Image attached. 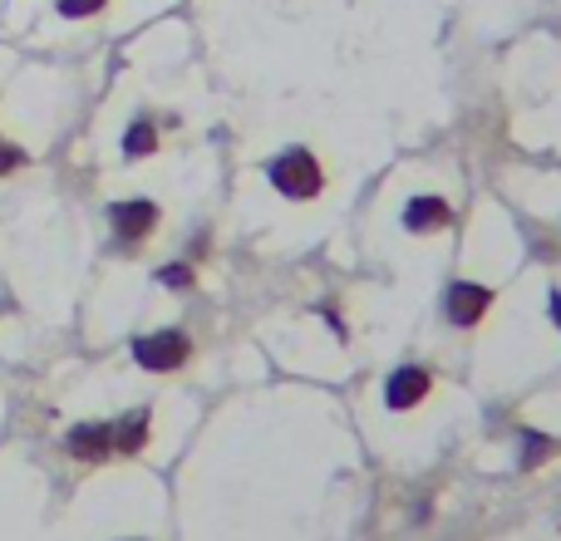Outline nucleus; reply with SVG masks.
Listing matches in <instances>:
<instances>
[{"mask_svg": "<svg viewBox=\"0 0 561 541\" xmlns=\"http://www.w3.org/2000/svg\"><path fill=\"white\" fill-rule=\"evenodd\" d=\"M158 280H163V286H178V290H183V286H193V270H187V266H163V276H158Z\"/></svg>", "mask_w": 561, "mask_h": 541, "instance_id": "11", "label": "nucleus"}, {"mask_svg": "<svg viewBox=\"0 0 561 541\" xmlns=\"http://www.w3.org/2000/svg\"><path fill=\"white\" fill-rule=\"evenodd\" d=\"M69 453H75L79 463H104V458H114V424L69 428Z\"/></svg>", "mask_w": 561, "mask_h": 541, "instance_id": "3", "label": "nucleus"}, {"mask_svg": "<svg viewBox=\"0 0 561 541\" xmlns=\"http://www.w3.org/2000/svg\"><path fill=\"white\" fill-rule=\"evenodd\" d=\"M99 5H104V0H59V15H69V20H84V15H94Z\"/></svg>", "mask_w": 561, "mask_h": 541, "instance_id": "10", "label": "nucleus"}, {"mask_svg": "<svg viewBox=\"0 0 561 541\" xmlns=\"http://www.w3.org/2000/svg\"><path fill=\"white\" fill-rule=\"evenodd\" d=\"M148 438V414H134L128 424H114V453H138Z\"/></svg>", "mask_w": 561, "mask_h": 541, "instance_id": "8", "label": "nucleus"}, {"mask_svg": "<svg viewBox=\"0 0 561 541\" xmlns=\"http://www.w3.org/2000/svg\"><path fill=\"white\" fill-rule=\"evenodd\" d=\"M404 222H409V232H438V227L454 222V212H448L444 197H414L409 212H404Z\"/></svg>", "mask_w": 561, "mask_h": 541, "instance_id": "6", "label": "nucleus"}, {"mask_svg": "<svg viewBox=\"0 0 561 541\" xmlns=\"http://www.w3.org/2000/svg\"><path fill=\"white\" fill-rule=\"evenodd\" d=\"M272 183H276V193H286V197H316L320 193V163L306 153V148H296V153H286L280 163L272 168Z\"/></svg>", "mask_w": 561, "mask_h": 541, "instance_id": "1", "label": "nucleus"}, {"mask_svg": "<svg viewBox=\"0 0 561 541\" xmlns=\"http://www.w3.org/2000/svg\"><path fill=\"white\" fill-rule=\"evenodd\" d=\"M134 359L144 369H153V375H168V369H178L187 359V335H178V330H158V335H144L134 345Z\"/></svg>", "mask_w": 561, "mask_h": 541, "instance_id": "2", "label": "nucleus"}, {"mask_svg": "<svg viewBox=\"0 0 561 541\" xmlns=\"http://www.w3.org/2000/svg\"><path fill=\"white\" fill-rule=\"evenodd\" d=\"M10 168H20V148L0 143V177H5V173H10Z\"/></svg>", "mask_w": 561, "mask_h": 541, "instance_id": "12", "label": "nucleus"}, {"mask_svg": "<svg viewBox=\"0 0 561 541\" xmlns=\"http://www.w3.org/2000/svg\"><path fill=\"white\" fill-rule=\"evenodd\" d=\"M153 148H158L153 124H134V128H128V138H124V153H128V158H148Z\"/></svg>", "mask_w": 561, "mask_h": 541, "instance_id": "9", "label": "nucleus"}, {"mask_svg": "<svg viewBox=\"0 0 561 541\" xmlns=\"http://www.w3.org/2000/svg\"><path fill=\"white\" fill-rule=\"evenodd\" d=\"M108 217H114V232H118V237L138 242V237L153 232L158 207H153V203H114V207H108Z\"/></svg>", "mask_w": 561, "mask_h": 541, "instance_id": "5", "label": "nucleus"}, {"mask_svg": "<svg viewBox=\"0 0 561 541\" xmlns=\"http://www.w3.org/2000/svg\"><path fill=\"white\" fill-rule=\"evenodd\" d=\"M424 394H428V375H424V369H399V375L389 379V389H385L389 408H409V404H419Z\"/></svg>", "mask_w": 561, "mask_h": 541, "instance_id": "7", "label": "nucleus"}, {"mask_svg": "<svg viewBox=\"0 0 561 541\" xmlns=\"http://www.w3.org/2000/svg\"><path fill=\"white\" fill-rule=\"evenodd\" d=\"M488 300H493V290L488 286H454L448 290V320H454V325H478V320H483V310H488Z\"/></svg>", "mask_w": 561, "mask_h": 541, "instance_id": "4", "label": "nucleus"}]
</instances>
